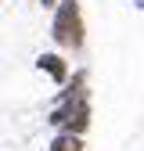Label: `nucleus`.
<instances>
[{
	"instance_id": "f257e3e1",
	"label": "nucleus",
	"mask_w": 144,
	"mask_h": 151,
	"mask_svg": "<svg viewBox=\"0 0 144 151\" xmlns=\"http://www.w3.org/2000/svg\"><path fill=\"white\" fill-rule=\"evenodd\" d=\"M50 40L58 43L61 50H79L86 43V22L76 0H58L50 7Z\"/></svg>"
},
{
	"instance_id": "f03ea898",
	"label": "nucleus",
	"mask_w": 144,
	"mask_h": 151,
	"mask_svg": "<svg viewBox=\"0 0 144 151\" xmlns=\"http://www.w3.org/2000/svg\"><path fill=\"white\" fill-rule=\"evenodd\" d=\"M90 119H94V108H90V93L83 97H72V101H58L50 108L47 122L58 129V133H72V137H83L90 129Z\"/></svg>"
},
{
	"instance_id": "7ed1b4c3",
	"label": "nucleus",
	"mask_w": 144,
	"mask_h": 151,
	"mask_svg": "<svg viewBox=\"0 0 144 151\" xmlns=\"http://www.w3.org/2000/svg\"><path fill=\"white\" fill-rule=\"evenodd\" d=\"M36 68H40L43 76H50L54 83H68V61L61 58V54H54V50H43L40 58H36Z\"/></svg>"
},
{
	"instance_id": "20e7f679",
	"label": "nucleus",
	"mask_w": 144,
	"mask_h": 151,
	"mask_svg": "<svg viewBox=\"0 0 144 151\" xmlns=\"http://www.w3.org/2000/svg\"><path fill=\"white\" fill-rule=\"evenodd\" d=\"M86 79H90L86 68H79L76 76H72V83H61L65 90L58 93V101H72V97H83V93H90V90H86ZM58 101H54V104H58Z\"/></svg>"
},
{
	"instance_id": "39448f33",
	"label": "nucleus",
	"mask_w": 144,
	"mask_h": 151,
	"mask_svg": "<svg viewBox=\"0 0 144 151\" xmlns=\"http://www.w3.org/2000/svg\"><path fill=\"white\" fill-rule=\"evenodd\" d=\"M47 151H83V137H72V133H54Z\"/></svg>"
},
{
	"instance_id": "423d86ee",
	"label": "nucleus",
	"mask_w": 144,
	"mask_h": 151,
	"mask_svg": "<svg viewBox=\"0 0 144 151\" xmlns=\"http://www.w3.org/2000/svg\"><path fill=\"white\" fill-rule=\"evenodd\" d=\"M40 4H43V7H54V4H58V0H40Z\"/></svg>"
}]
</instances>
